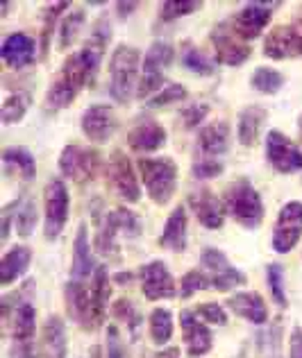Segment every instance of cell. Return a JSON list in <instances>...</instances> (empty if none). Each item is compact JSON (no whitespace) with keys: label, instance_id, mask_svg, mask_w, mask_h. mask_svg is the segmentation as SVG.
Instances as JSON below:
<instances>
[{"label":"cell","instance_id":"35","mask_svg":"<svg viewBox=\"0 0 302 358\" xmlns=\"http://www.w3.org/2000/svg\"><path fill=\"white\" fill-rule=\"evenodd\" d=\"M27 107H30V96H27V93H12V96L5 100L0 118H3L5 125H14V122H18L25 116Z\"/></svg>","mask_w":302,"mask_h":358},{"label":"cell","instance_id":"45","mask_svg":"<svg viewBox=\"0 0 302 358\" xmlns=\"http://www.w3.org/2000/svg\"><path fill=\"white\" fill-rule=\"evenodd\" d=\"M195 313L210 324H219V327L228 324V313H225V308L221 304H214V301H205V304L195 308Z\"/></svg>","mask_w":302,"mask_h":358},{"label":"cell","instance_id":"50","mask_svg":"<svg viewBox=\"0 0 302 358\" xmlns=\"http://www.w3.org/2000/svg\"><path fill=\"white\" fill-rule=\"evenodd\" d=\"M114 313H116L118 317H125L128 322L132 324V329H137V324H139V315L135 313V308H132V301L121 299L118 304L114 306Z\"/></svg>","mask_w":302,"mask_h":358},{"label":"cell","instance_id":"21","mask_svg":"<svg viewBox=\"0 0 302 358\" xmlns=\"http://www.w3.org/2000/svg\"><path fill=\"white\" fill-rule=\"evenodd\" d=\"M128 143L137 152H155L166 143V129L155 120H144L130 131Z\"/></svg>","mask_w":302,"mask_h":358},{"label":"cell","instance_id":"19","mask_svg":"<svg viewBox=\"0 0 302 358\" xmlns=\"http://www.w3.org/2000/svg\"><path fill=\"white\" fill-rule=\"evenodd\" d=\"M109 39H111L109 23L107 21H98L96 27H93V32H91V39L84 43V48L80 50L82 59H84V64H87V69H89L91 82H93V78H96L102 57H105V48H107Z\"/></svg>","mask_w":302,"mask_h":358},{"label":"cell","instance_id":"9","mask_svg":"<svg viewBox=\"0 0 302 358\" xmlns=\"http://www.w3.org/2000/svg\"><path fill=\"white\" fill-rule=\"evenodd\" d=\"M141 290L148 299H171L175 297V279L171 275V270L164 261H150L146 266H141Z\"/></svg>","mask_w":302,"mask_h":358},{"label":"cell","instance_id":"17","mask_svg":"<svg viewBox=\"0 0 302 358\" xmlns=\"http://www.w3.org/2000/svg\"><path fill=\"white\" fill-rule=\"evenodd\" d=\"M180 322H182V334H184V345H186L188 356H205L212 350V343H214L212 331L203 322H198L195 313L182 310Z\"/></svg>","mask_w":302,"mask_h":358},{"label":"cell","instance_id":"8","mask_svg":"<svg viewBox=\"0 0 302 358\" xmlns=\"http://www.w3.org/2000/svg\"><path fill=\"white\" fill-rule=\"evenodd\" d=\"M100 157L96 150L82 148V145H66L60 157V168L66 177L75 179V182H87V179L96 177Z\"/></svg>","mask_w":302,"mask_h":358},{"label":"cell","instance_id":"1","mask_svg":"<svg viewBox=\"0 0 302 358\" xmlns=\"http://www.w3.org/2000/svg\"><path fill=\"white\" fill-rule=\"evenodd\" d=\"M87 82H91V78H89V69H87V64H84L82 55L80 52L71 55V57L64 62L60 75L53 80L48 93H46V107L50 111H60L64 107H69Z\"/></svg>","mask_w":302,"mask_h":358},{"label":"cell","instance_id":"20","mask_svg":"<svg viewBox=\"0 0 302 358\" xmlns=\"http://www.w3.org/2000/svg\"><path fill=\"white\" fill-rule=\"evenodd\" d=\"M36 358H66L64 322L57 315H50L43 327L41 343L36 347Z\"/></svg>","mask_w":302,"mask_h":358},{"label":"cell","instance_id":"3","mask_svg":"<svg viewBox=\"0 0 302 358\" xmlns=\"http://www.w3.org/2000/svg\"><path fill=\"white\" fill-rule=\"evenodd\" d=\"M139 173L155 204H166L177 186V166L173 159H139Z\"/></svg>","mask_w":302,"mask_h":358},{"label":"cell","instance_id":"47","mask_svg":"<svg viewBox=\"0 0 302 358\" xmlns=\"http://www.w3.org/2000/svg\"><path fill=\"white\" fill-rule=\"evenodd\" d=\"M116 218H118L121 231L125 234L128 238H137L139 234H141V220L137 218V213H132L128 209H118L116 211Z\"/></svg>","mask_w":302,"mask_h":358},{"label":"cell","instance_id":"23","mask_svg":"<svg viewBox=\"0 0 302 358\" xmlns=\"http://www.w3.org/2000/svg\"><path fill=\"white\" fill-rule=\"evenodd\" d=\"M230 148V127L228 122H212L200 129V136H198V150L203 152V157L216 159L219 155L228 152Z\"/></svg>","mask_w":302,"mask_h":358},{"label":"cell","instance_id":"14","mask_svg":"<svg viewBox=\"0 0 302 358\" xmlns=\"http://www.w3.org/2000/svg\"><path fill=\"white\" fill-rule=\"evenodd\" d=\"M66 308H69V315L82 329H96L100 324L96 317V310H93L91 288L84 284V281H71V284L66 286Z\"/></svg>","mask_w":302,"mask_h":358},{"label":"cell","instance_id":"24","mask_svg":"<svg viewBox=\"0 0 302 358\" xmlns=\"http://www.w3.org/2000/svg\"><path fill=\"white\" fill-rule=\"evenodd\" d=\"M228 304L239 317H245L252 324H263L268 320V308L259 293H237Z\"/></svg>","mask_w":302,"mask_h":358},{"label":"cell","instance_id":"39","mask_svg":"<svg viewBox=\"0 0 302 358\" xmlns=\"http://www.w3.org/2000/svg\"><path fill=\"white\" fill-rule=\"evenodd\" d=\"M82 23H84V12H80V9L64 18V23L60 27V43H62V48H69V45L75 41V36H78Z\"/></svg>","mask_w":302,"mask_h":358},{"label":"cell","instance_id":"48","mask_svg":"<svg viewBox=\"0 0 302 358\" xmlns=\"http://www.w3.org/2000/svg\"><path fill=\"white\" fill-rule=\"evenodd\" d=\"M207 114H210V107L207 105H191L182 111V120L186 127H198L207 118Z\"/></svg>","mask_w":302,"mask_h":358},{"label":"cell","instance_id":"2","mask_svg":"<svg viewBox=\"0 0 302 358\" xmlns=\"http://www.w3.org/2000/svg\"><path fill=\"white\" fill-rule=\"evenodd\" d=\"M225 209L245 229H257L263 220V202L248 179H239L228 188Z\"/></svg>","mask_w":302,"mask_h":358},{"label":"cell","instance_id":"40","mask_svg":"<svg viewBox=\"0 0 302 358\" xmlns=\"http://www.w3.org/2000/svg\"><path fill=\"white\" fill-rule=\"evenodd\" d=\"M212 279V288H216V290H221V293H228V290H232V288H237V286H243L245 284V275L241 270H237V268H228V270H223L221 275H214V277H210Z\"/></svg>","mask_w":302,"mask_h":358},{"label":"cell","instance_id":"5","mask_svg":"<svg viewBox=\"0 0 302 358\" xmlns=\"http://www.w3.org/2000/svg\"><path fill=\"white\" fill-rule=\"evenodd\" d=\"M46 202V238L55 241L62 234L69 218V191L62 179H50L43 193Z\"/></svg>","mask_w":302,"mask_h":358},{"label":"cell","instance_id":"33","mask_svg":"<svg viewBox=\"0 0 302 358\" xmlns=\"http://www.w3.org/2000/svg\"><path fill=\"white\" fill-rule=\"evenodd\" d=\"M121 231L118 227V218H116V211H111L105 215V222H102V227L96 236V250L100 254H111L116 250V234Z\"/></svg>","mask_w":302,"mask_h":358},{"label":"cell","instance_id":"54","mask_svg":"<svg viewBox=\"0 0 302 358\" xmlns=\"http://www.w3.org/2000/svg\"><path fill=\"white\" fill-rule=\"evenodd\" d=\"M93 358H100V350H93Z\"/></svg>","mask_w":302,"mask_h":358},{"label":"cell","instance_id":"6","mask_svg":"<svg viewBox=\"0 0 302 358\" xmlns=\"http://www.w3.org/2000/svg\"><path fill=\"white\" fill-rule=\"evenodd\" d=\"M302 238V202H289L282 206L273 231V248L280 254L291 252Z\"/></svg>","mask_w":302,"mask_h":358},{"label":"cell","instance_id":"41","mask_svg":"<svg viewBox=\"0 0 302 358\" xmlns=\"http://www.w3.org/2000/svg\"><path fill=\"white\" fill-rule=\"evenodd\" d=\"M268 290L275 304H280L282 308L287 306V293H284V272H282V266L273 263L268 266Z\"/></svg>","mask_w":302,"mask_h":358},{"label":"cell","instance_id":"16","mask_svg":"<svg viewBox=\"0 0 302 358\" xmlns=\"http://www.w3.org/2000/svg\"><path fill=\"white\" fill-rule=\"evenodd\" d=\"M188 204L195 213V218L205 224L207 229H221L225 222V206L212 191H198L191 193Z\"/></svg>","mask_w":302,"mask_h":358},{"label":"cell","instance_id":"25","mask_svg":"<svg viewBox=\"0 0 302 358\" xmlns=\"http://www.w3.org/2000/svg\"><path fill=\"white\" fill-rule=\"evenodd\" d=\"M30 261H32L30 248L16 245V248L9 250L3 257V261H0V286H9L12 281L25 275V270L30 268Z\"/></svg>","mask_w":302,"mask_h":358},{"label":"cell","instance_id":"42","mask_svg":"<svg viewBox=\"0 0 302 358\" xmlns=\"http://www.w3.org/2000/svg\"><path fill=\"white\" fill-rule=\"evenodd\" d=\"M186 98V89L180 87V84H168V87H164L162 91L157 93L155 98L148 100V107H166V105H173V102H180Z\"/></svg>","mask_w":302,"mask_h":358},{"label":"cell","instance_id":"18","mask_svg":"<svg viewBox=\"0 0 302 358\" xmlns=\"http://www.w3.org/2000/svg\"><path fill=\"white\" fill-rule=\"evenodd\" d=\"M36 45L32 36H27L23 32H16L12 36H7L3 48H0V57L9 66V69H23L30 62H34Z\"/></svg>","mask_w":302,"mask_h":358},{"label":"cell","instance_id":"28","mask_svg":"<svg viewBox=\"0 0 302 358\" xmlns=\"http://www.w3.org/2000/svg\"><path fill=\"white\" fill-rule=\"evenodd\" d=\"M263 120H266V109H261L257 105L245 107L241 111V116H239V141L245 148L257 143Z\"/></svg>","mask_w":302,"mask_h":358},{"label":"cell","instance_id":"11","mask_svg":"<svg viewBox=\"0 0 302 358\" xmlns=\"http://www.w3.org/2000/svg\"><path fill=\"white\" fill-rule=\"evenodd\" d=\"M266 157L268 164L280 173H294L302 168V150L277 129L268 131L266 136Z\"/></svg>","mask_w":302,"mask_h":358},{"label":"cell","instance_id":"10","mask_svg":"<svg viewBox=\"0 0 302 358\" xmlns=\"http://www.w3.org/2000/svg\"><path fill=\"white\" fill-rule=\"evenodd\" d=\"M107 182L118 197L125 202H139L141 188L137 182V175L132 171V164L123 152H114L107 164Z\"/></svg>","mask_w":302,"mask_h":358},{"label":"cell","instance_id":"46","mask_svg":"<svg viewBox=\"0 0 302 358\" xmlns=\"http://www.w3.org/2000/svg\"><path fill=\"white\" fill-rule=\"evenodd\" d=\"M191 171H193L195 179H212V177H219L223 173V164L219 162V159L203 157V159H195Z\"/></svg>","mask_w":302,"mask_h":358},{"label":"cell","instance_id":"49","mask_svg":"<svg viewBox=\"0 0 302 358\" xmlns=\"http://www.w3.org/2000/svg\"><path fill=\"white\" fill-rule=\"evenodd\" d=\"M107 358H128L125 350H123V343H121V336H118L116 327L107 329Z\"/></svg>","mask_w":302,"mask_h":358},{"label":"cell","instance_id":"36","mask_svg":"<svg viewBox=\"0 0 302 358\" xmlns=\"http://www.w3.org/2000/svg\"><path fill=\"white\" fill-rule=\"evenodd\" d=\"M16 231L18 236L27 238L34 229L36 224V204L32 200H25V202H16Z\"/></svg>","mask_w":302,"mask_h":358},{"label":"cell","instance_id":"52","mask_svg":"<svg viewBox=\"0 0 302 358\" xmlns=\"http://www.w3.org/2000/svg\"><path fill=\"white\" fill-rule=\"evenodd\" d=\"M155 358H180V350L177 347H168L164 352H157Z\"/></svg>","mask_w":302,"mask_h":358},{"label":"cell","instance_id":"51","mask_svg":"<svg viewBox=\"0 0 302 358\" xmlns=\"http://www.w3.org/2000/svg\"><path fill=\"white\" fill-rule=\"evenodd\" d=\"M289 354H291V358H302V327H296L294 331H291Z\"/></svg>","mask_w":302,"mask_h":358},{"label":"cell","instance_id":"29","mask_svg":"<svg viewBox=\"0 0 302 358\" xmlns=\"http://www.w3.org/2000/svg\"><path fill=\"white\" fill-rule=\"evenodd\" d=\"M3 166L7 173H16L18 177H23L25 182L32 179L36 173L34 157L27 152L25 148H7L3 152Z\"/></svg>","mask_w":302,"mask_h":358},{"label":"cell","instance_id":"31","mask_svg":"<svg viewBox=\"0 0 302 358\" xmlns=\"http://www.w3.org/2000/svg\"><path fill=\"white\" fill-rule=\"evenodd\" d=\"M173 336V315L168 308H155L150 313V338L155 345H166Z\"/></svg>","mask_w":302,"mask_h":358},{"label":"cell","instance_id":"53","mask_svg":"<svg viewBox=\"0 0 302 358\" xmlns=\"http://www.w3.org/2000/svg\"><path fill=\"white\" fill-rule=\"evenodd\" d=\"M116 7H118L121 16L125 18V16H130V12H135V9H137V3H118Z\"/></svg>","mask_w":302,"mask_h":358},{"label":"cell","instance_id":"37","mask_svg":"<svg viewBox=\"0 0 302 358\" xmlns=\"http://www.w3.org/2000/svg\"><path fill=\"white\" fill-rule=\"evenodd\" d=\"M182 64H184V69H188V71L195 73V75H212L214 73V64L207 59L200 50L193 48L191 43L184 45V50H182Z\"/></svg>","mask_w":302,"mask_h":358},{"label":"cell","instance_id":"32","mask_svg":"<svg viewBox=\"0 0 302 358\" xmlns=\"http://www.w3.org/2000/svg\"><path fill=\"white\" fill-rule=\"evenodd\" d=\"M91 297H93V310H96L98 322H102V315H105L107 301H109V279L105 268H98L96 275L91 281Z\"/></svg>","mask_w":302,"mask_h":358},{"label":"cell","instance_id":"30","mask_svg":"<svg viewBox=\"0 0 302 358\" xmlns=\"http://www.w3.org/2000/svg\"><path fill=\"white\" fill-rule=\"evenodd\" d=\"M173 62V48L171 43L155 41L146 52L144 59V75H164V69H168Z\"/></svg>","mask_w":302,"mask_h":358},{"label":"cell","instance_id":"44","mask_svg":"<svg viewBox=\"0 0 302 358\" xmlns=\"http://www.w3.org/2000/svg\"><path fill=\"white\" fill-rule=\"evenodd\" d=\"M195 9H200V3H175V0H168V3H162V7H159V12H162L159 16L164 21H173V18L193 14Z\"/></svg>","mask_w":302,"mask_h":358},{"label":"cell","instance_id":"12","mask_svg":"<svg viewBox=\"0 0 302 358\" xmlns=\"http://www.w3.org/2000/svg\"><path fill=\"white\" fill-rule=\"evenodd\" d=\"M273 9H275V5H270V3H248L232 16V21H230L232 30L237 32L243 41L257 39L263 27L268 25Z\"/></svg>","mask_w":302,"mask_h":358},{"label":"cell","instance_id":"22","mask_svg":"<svg viewBox=\"0 0 302 358\" xmlns=\"http://www.w3.org/2000/svg\"><path fill=\"white\" fill-rule=\"evenodd\" d=\"M96 263H93L91 257V245H89V236H87V224H80L78 236H75L73 243V268L71 275L75 281H84L91 275H96Z\"/></svg>","mask_w":302,"mask_h":358},{"label":"cell","instance_id":"34","mask_svg":"<svg viewBox=\"0 0 302 358\" xmlns=\"http://www.w3.org/2000/svg\"><path fill=\"white\" fill-rule=\"evenodd\" d=\"M250 84L259 93H268L270 96V93H277L282 89V84H284V75L273 71V69H266V66H259V69L252 73Z\"/></svg>","mask_w":302,"mask_h":358},{"label":"cell","instance_id":"43","mask_svg":"<svg viewBox=\"0 0 302 358\" xmlns=\"http://www.w3.org/2000/svg\"><path fill=\"white\" fill-rule=\"evenodd\" d=\"M200 261H203V266L212 272V277H214V275H221L223 270H228V268H230L228 257H225V254H223L221 250H214V248H207V250L203 252Z\"/></svg>","mask_w":302,"mask_h":358},{"label":"cell","instance_id":"13","mask_svg":"<svg viewBox=\"0 0 302 358\" xmlns=\"http://www.w3.org/2000/svg\"><path fill=\"white\" fill-rule=\"evenodd\" d=\"M212 43L216 48V59H219L221 64L239 66L250 57L248 43H243V39L232 30L230 23H221L219 27H214Z\"/></svg>","mask_w":302,"mask_h":358},{"label":"cell","instance_id":"27","mask_svg":"<svg viewBox=\"0 0 302 358\" xmlns=\"http://www.w3.org/2000/svg\"><path fill=\"white\" fill-rule=\"evenodd\" d=\"M36 313L32 304H18L12 317V336L16 345H30L34 341Z\"/></svg>","mask_w":302,"mask_h":358},{"label":"cell","instance_id":"38","mask_svg":"<svg viewBox=\"0 0 302 358\" xmlns=\"http://www.w3.org/2000/svg\"><path fill=\"white\" fill-rule=\"evenodd\" d=\"M210 286H212V279L207 277L203 270H191V272H186V275L182 277L180 295L186 299V297H191V295H195V293H200V290L210 288Z\"/></svg>","mask_w":302,"mask_h":358},{"label":"cell","instance_id":"26","mask_svg":"<svg viewBox=\"0 0 302 358\" xmlns=\"http://www.w3.org/2000/svg\"><path fill=\"white\" fill-rule=\"evenodd\" d=\"M159 245L173 252L186 250V211L184 206H175V211L168 215L164 234L159 236Z\"/></svg>","mask_w":302,"mask_h":358},{"label":"cell","instance_id":"15","mask_svg":"<svg viewBox=\"0 0 302 358\" xmlns=\"http://www.w3.org/2000/svg\"><path fill=\"white\" fill-rule=\"evenodd\" d=\"M116 127H118L116 116H114V111H111V107L107 105H93L84 111V116H82V131L89 141L102 143V141H107L114 134Z\"/></svg>","mask_w":302,"mask_h":358},{"label":"cell","instance_id":"7","mask_svg":"<svg viewBox=\"0 0 302 358\" xmlns=\"http://www.w3.org/2000/svg\"><path fill=\"white\" fill-rule=\"evenodd\" d=\"M263 55L270 59L302 57V21L277 25L263 41Z\"/></svg>","mask_w":302,"mask_h":358},{"label":"cell","instance_id":"4","mask_svg":"<svg viewBox=\"0 0 302 358\" xmlns=\"http://www.w3.org/2000/svg\"><path fill=\"white\" fill-rule=\"evenodd\" d=\"M111 84L109 91L118 102H128L132 98V91L137 87V73H139V50L132 45H118L111 55L109 62Z\"/></svg>","mask_w":302,"mask_h":358}]
</instances>
